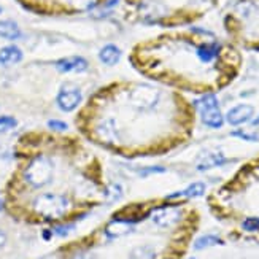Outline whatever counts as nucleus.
<instances>
[{
  "mask_svg": "<svg viewBox=\"0 0 259 259\" xmlns=\"http://www.w3.org/2000/svg\"><path fill=\"white\" fill-rule=\"evenodd\" d=\"M197 119L196 104L183 93L150 80H116L84 99L73 126L89 145L135 159L182 148Z\"/></svg>",
  "mask_w": 259,
  "mask_h": 259,
  "instance_id": "obj_1",
  "label": "nucleus"
},
{
  "mask_svg": "<svg viewBox=\"0 0 259 259\" xmlns=\"http://www.w3.org/2000/svg\"><path fill=\"white\" fill-rule=\"evenodd\" d=\"M80 134L29 131L15 146L19 161L10 200L35 223L70 224L107 200L100 157Z\"/></svg>",
  "mask_w": 259,
  "mask_h": 259,
  "instance_id": "obj_2",
  "label": "nucleus"
},
{
  "mask_svg": "<svg viewBox=\"0 0 259 259\" xmlns=\"http://www.w3.org/2000/svg\"><path fill=\"white\" fill-rule=\"evenodd\" d=\"M199 220L177 194L129 202L88 235L41 259H182Z\"/></svg>",
  "mask_w": 259,
  "mask_h": 259,
  "instance_id": "obj_3",
  "label": "nucleus"
},
{
  "mask_svg": "<svg viewBox=\"0 0 259 259\" xmlns=\"http://www.w3.org/2000/svg\"><path fill=\"white\" fill-rule=\"evenodd\" d=\"M131 64L145 80L191 96H215L242 70V56L231 45L199 30L168 33L135 47Z\"/></svg>",
  "mask_w": 259,
  "mask_h": 259,
  "instance_id": "obj_4",
  "label": "nucleus"
},
{
  "mask_svg": "<svg viewBox=\"0 0 259 259\" xmlns=\"http://www.w3.org/2000/svg\"><path fill=\"white\" fill-rule=\"evenodd\" d=\"M213 215L246 237L259 239V156L245 162L234 177L208 197Z\"/></svg>",
  "mask_w": 259,
  "mask_h": 259,
  "instance_id": "obj_5",
  "label": "nucleus"
},
{
  "mask_svg": "<svg viewBox=\"0 0 259 259\" xmlns=\"http://www.w3.org/2000/svg\"><path fill=\"white\" fill-rule=\"evenodd\" d=\"M134 18L148 26H177L202 16L218 0H126Z\"/></svg>",
  "mask_w": 259,
  "mask_h": 259,
  "instance_id": "obj_6",
  "label": "nucleus"
},
{
  "mask_svg": "<svg viewBox=\"0 0 259 259\" xmlns=\"http://www.w3.org/2000/svg\"><path fill=\"white\" fill-rule=\"evenodd\" d=\"M226 29L246 48L259 50V0H237L226 18Z\"/></svg>",
  "mask_w": 259,
  "mask_h": 259,
  "instance_id": "obj_7",
  "label": "nucleus"
},
{
  "mask_svg": "<svg viewBox=\"0 0 259 259\" xmlns=\"http://www.w3.org/2000/svg\"><path fill=\"white\" fill-rule=\"evenodd\" d=\"M59 108L65 113H70V111H76L80 108V105L84 102L83 100V93L81 89L73 83H65L59 88L58 99H56Z\"/></svg>",
  "mask_w": 259,
  "mask_h": 259,
  "instance_id": "obj_8",
  "label": "nucleus"
},
{
  "mask_svg": "<svg viewBox=\"0 0 259 259\" xmlns=\"http://www.w3.org/2000/svg\"><path fill=\"white\" fill-rule=\"evenodd\" d=\"M89 62L81 56H69L56 62V69L61 73H83L88 70Z\"/></svg>",
  "mask_w": 259,
  "mask_h": 259,
  "instance_id": "obj_9",
  "label": "nucleus"
},
{
  "mask_svg": "<svg viewBox=\"0 0 259 259\" xmlns=\"http://www.w3.org/2000/svg\"><path fill=\"white\" fill-rule=\"evenodd\" d=\"M21 61H22V51L16 45H8V47H4L0 50V65L11 67L19 64Z\"/></svg>",
  "mask_w": 259,
  "mask_h": 259,
  "instance_id": "obj_10",
  "label": "nucleus"
},
{
  "mask_svg": "<svg viewBox=\"0 0 259 259\" xmlns=\"http://www.w3.org/2000/svg\"><path fill=\"white\" fill-rule=\"evenodd\" d=\"M99 59L105 65H116L121 59V50L116 45H105V47L99 51Z\"/></svg>",
  "mask_w": 259,
  "mask_h": 259,
  "instance_id": "obj_11",
  "label": "nucleus"
},
{
  "mask_svg": "<svg viewBox=\"0 0 259 259\" xmlns=\"http://www.w3.org/2000/svg\"><path fill=\"white\" fill-rule=\"evenodd\" d=\"M22 32L19 26L13 19H2L0 21V37L5 40H18L21 38Z\"/></svg>",
  "mask_w": 259,
  "mask_h": 259,
  "instance_id": "obj_12",
  "label": "nucleus"
},
{
  "mask_svg": "<svg viewBox=\"0 0 259 259\" xmlns=\"http://www.w3.org/2000/svg\"><path fill=\"white\" fill-rule=\"evenodd\" d=\"M18 126V121L13 116L4 115L0 116V134H7L10 131H13Z\"/></svg>",
  "mask_w": 259,
  "mask_h": 259,
  "instance_id": "obj_13",
  "label": "nucleus"
},
{
  "mask_svg": "<svg viewBox=\"0 0 259 259\" xmlns=\"http://www.w3.org/2000/svg\"><path fill=\"white\" fill-rule=\"evenodd\" d=\"M202 191H204V185H194V186H191L188 191H183V193H177V196H182V197H194V196H199L202 194Z\"/></svg>",
  "mask_w": 259,
  "mask_h": 259,
  "instance_id": "obj_14",
  "label": "nucleus"
},
{
  "mask_svg": "<svg viewBox=\"0 0 259 259\" xmlns=\"http://www.w3.org/2000/svg\"><path fill=\"white\" fill-rule=\"evenodd\" d=\"M48 127L50 131H54V132H65L67 131V124L64 121H58V119H51L48 122Z\"/></svg>",
  "mask_w": 259,
  "mask_h": 259,
  "instance_id": "obj_15",
  "label": "nucleus"
},
{
  "mask_svg": "<svg viewBox=\"0 0 259 259\" xmlns=\"http://www.w3.org/2000/svg\"><path fill=\"white\" fill-rule=\"evenodd\" d=\"M5 242H7V235H5V232L2 229H0V248H4Z\"/></svg>",
  "mask_w": 259,
  "mask_h": 259,
  "instance_id": "obj_16",
  "label": "nucleus"
},
{
  "mask_svg": "<svg viewBox=\"0 0 259 259\" xmlns=\"http://www.w3.org/2000/svg\"><path fill=\"white\" fill-rule=\"evenodd\" d=\"M4 208V202H2V199H0V210Z\"/></svg>",
  "mask_w": 259,
  "mask_h": 259,
  "instance_id": "obj_17",
  "label": "nucleus"
},
{
  "mask_svg": "<svg viewBox=\"0 0 259 259\" xmlns=\"http://www.w3.org/2000/svg\"><path fill=\"white\" fill-rule=\"evenodd\" d=\"M0 13H2V8H0Z\"/></svg>",
  "mask_w": 259,
  "mask_h": 259,
  "instance_id": "obj_18",
  "label": "nucleus"
}]
</instances>
